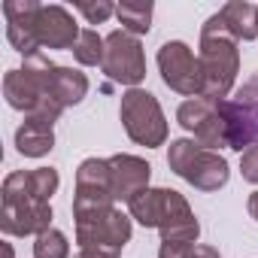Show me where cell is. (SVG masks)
I'll list each match as a JSON object with an SVG mask.
<instances>
[{"instance_id": "cell-28", "label": "cell", "mask_w": 258, "mask_h": 258, "mask_svg": "<svg viewBox=\"0 0 258 258\" xmlns=\"http://www.w3.org/2000/svg\"><path fill=\"white\" fill-rule=\"evenodd\" d=\"M16 252H13V243H4V258H13Z\"/></svg>"}, {"instance_id": "cell-18", "label": "cell", "mask_w": 258, "mask_h": 258, "mask_svg": "<svg viewBox=\"0 0 258 258\" xmlns=\"http://www.w3.org/2000/svg\"><path fill=\"white\" fill-rule=\"evenodd\" d=\"M222 25L237 43H249L258 37V4H246V0H231L219 10Z\"/></svg>"}, {"instance_id": "cell-4", "label": "cell", "mask_w": 258, "mask_h": 258, "mask_svg": "<svg viewBox=\"0 0 258 258\" xmlns=\"http://www.w3.org/2000/svg\"><path fill=\"white\" fill-rule=\"evenodd\" d=\"M167 164L176 176H182L188 185H195L198 191H219L228 185V161L219 152L204 149L198 140L191 137H179L170 143L167 149Z\"/></svg>"}, {"instance_id": "cell-14", "label": "cell", "mask_w": 258, "mask_h": 258, "mask_svg": "<svg viewBox=\"0 0 258 258\" xmlns=\"http://www.w3.org/2000/svg\"><path fill=\"white\" fill-rule=\"evenodd\" d=\"M34 34H37L40 49H70L73 52L82 31L64 7H58V4L46 7L43 4L37 13V22H34Z\"/></svg>"}, {"instance_id": "cell-3", "label": "cell", "mask_w": 258, "mask_h": 258, "mask_svg": "<svg viewBox=\"0 0 258 258\" xmlns=\"http://www.w3.org/2000/svg\"><path fill=\"white\" fill-rule=\"evenodd\" d=\"M201 70H204V94L210 100H228L237 73H240V49L237 40L228 34V28L222 25L219 13L207 19V25L201 28Z\"/></svg>"}, {"instance_id": "cell-5", "label": "cell", "mask_w": 258, "mask_h": 258, "mask_svg": "<svg viewBox=\"0 0 258 258\" xmlns=\"http://www.w3.org/2000/svg\"><path fill=\"white\" fill-rule=\"evenodd\" d=\"M118 118L124 124V134L137 146L155 149L167 140V118L158 97L146 88H127L118 103Z\"/></svg>"}, {"instance_id": "cell-6", "label": "cell", "mask_w": 258, "mask_h": 258, "mask_svg": "<svg viewBox=\"0 0 258 258\" xmlns=\"http://www.w3.org/2000/svg\"><path fill=\"white\" fill-rule=\"evenodd\" d=\"M222 118L228 127V149L246 152L258 146V73L246 79L234 97L222 100Z\"/></svg>"}, {"instance_id": "cell-12", "label": "cell", "mask_w": 258, "mask_h": 258, "mask_svg": "<svg viewBox=\"0 0 258 258\" xmlns=\"http://www.w3.org/2000/svg\"><path fill=\"white\" fill-rule=\"evenodd\" d=\"M61 176L55 167H37V170H13L4 179V204H19V201H43L49 204L52 195L58 191Z\"/></svg>"}, {"instance_id": "cell-10", "label": "cell", "mask_w": 258, "mask_h": 258, "mask_svg": "<svg viewBox=\"0 0 258 258\" xmlns=\"http://www.w3.org/2000/svg\"><path fill=\"white\" fill-rule=\"evenodd\" d=\"M100 70L118 85L137 88L146 79V55H143L140 40L127 31H112L106 37V58Z\"/></svg>"}, {"instance_id": "cell-20", "label": "cell", "mask_w": 258, "mask_h": 258, "mask_svg": "<svg viewBox=\"0 0 258 258\" xmlns=\"http://www.w3.org/2000/svg\"><path fill=\"white\" fill-rule=\"evenodd\" d=\"M152 13H155V7L149 4V0H146V4H118V7H115V19H118L121 31L134 34V37L149 34V28H152Z\"/></svg>"}, {"instance_id": "cell-22", "label": "cell", "mask_w": 258, "mask_h": 258, "mask_svg": "<svg viewBox=\"0 0 258 258\" xmlns=\"http://www.w3.org/2000/svg\"><path fill=\"white\" fill-rule=\"evenodd\" d=\"M67 255H70V243L58 228H49L34 240V258H67Z\"/></svg>"}, {"instance_id": "cell-7", "label": "cell", "mask_w": 258, "mask_h": 258, "mask_svg": "<svg viewBox=\"0 0 258 258\" xmlns=\"http://www.w3.org/2000/svg\"><path fill=\"white\" fill-rule=\"evenodd\" d=\"M73 219H76V243H79V249L121 252V246L131 240V219L115 207L76 213Z\"/></svg>"}, {"instance_id": "cell-17", "label": "cell", "mask_w": 258, "mask_h": 258, "mask_svg": "<svg viewBox=\"0 0 258 258\" xmlns=\"http://www.w3.org/2000/svg\"><path fill=\"white\" fill-rule=\"evenodd\" d=\"M52 121L46 118H25L16 131V149L25 155V158H43L55 149V131H52Z\"/></svg>"}, {"instance_id": "cell-15", "label": "cell", "mask_w": 258, "mask_h": 258, "mask_svg": "<svg viewBox=\"0 0 258 258\" xmlns=\"http://www.w3.org/2000/svg\"><path fill=\"white\" fill-rule=\"evenodd\" d=\"M43 4L37 0H7L4 4V19H7V40L16 52H22L25 58L40 52L37 34H34V22Z\"/></svg>"}, {"instance_id": "cell-2", "label": "cell", "mask_w": 258, "mask_h": 258, "mask_svg": "<svg viewBox=\"0 0 258 258\" xmlns=\"http://www.w3.org/2000/svg\"><path fill=\"white\" fill-rule=\"evenodd\" d=\"M55 70V61H49L43 52H34L25 58L22 70H10L4 76V97L13 109L25 112V118H46L58 121L64 106L49 94V76Z\"/></svg>"}, {"instance_id": "cell-21", "label": "cell", "mask_w": 258, "mask_h": 258, "mask_svg": "<svg viewBox=\"0 0 258 258\" xmlns=\"http://www.w3.org/2000/svg\"><path fill=\"white\" fill-rule=\"evenodd\" d=\"M73 58L82 64V67H103V58H106V37H100L97 31L85 28L73 46Z\"/></svg>"}, {"instance_id": "cell-19", "label": "cell", "mask_w": 258, "mask_h": 258, "mask_svg": "<svg viewBox=\"0 0 258 258\" xmlns=\"http://www.w3.org/2000/svg\"><path fill=\"white\" fill-rule=\"evenodd\" d=\"M49 94H52L64 109H67V106H76V103H82L85 94H88V76L79 73V70H73V67L55 64V70H52V76H49Z\"/></svg>"}, {"instance_id": "cell-26", "label": "cell", "mask_w": 258, "mask_h": 258, "mask_svg": "<svg viewBox=\"0 0 258 258\" xmlns=\"http://www.w3.org/2000/svg\"><path fill=\"white\" fill-rule=\"evenodd\" d=\"M73 258H118V252H112V249H79Z\"/></svg>"}, {"instance_id": "cell-24", "label": "cell", "mask_w": 258, "mask_h": 258, "mask_svg": "<svg viewBox=\"0 0 258 258\" xmlns=\"http://www.w3.org/2000/svg\"><path fill=\"white\" fill-rule=\"evenodd\" d=\"M76 10L85 16L88 25H103L109 16H115V7L109 4V0H97V4H88V0H82V4H76Z\"/></svg>"}, {"instance_id": "cell-27", "label": "cell", "mask_w": 258, "mask_h": 258, "mask_svg": "<svg viewBox=\"0 0 258 258\" xmlns=\"http://www.w3.org/2000/svg\"><path fill=\"white\" fill-rule=\"evenodd\" d=\"M246 207H249V216L258 222V191H252V195H249V204H246Z\"/></svg>"}, {"instance_id": "cell-25", "label": "cell", "mask_w": 258, "mask_h": 258, "mask_svg": "<svg viewBox=\"0 0 258 258\" xmlns=\"http://www.w3.org/2000/svg\"><path fill=\"white\" fill-rule=\"evenodd\" d=\"M240 173H243L246 182L258 185V146H252V149L243 152V158H240Z\"/></svg>"}, {"instance_id": "cell-16", "label": "cell", "mask_w": 258, "mask_h": 258, "mask_svg": "<svg viewBox=\"0 0 258 258\" xmlns=\"http://www.w3.org/2000/svg\"><path fill=\"white\" fill-rule=\"evenodd\" d=\"M149 176H152V167L137 155H112L109 158V188H112L115 201L131 204L140 191L149 188Z\"/></svg>"}, {"instance_id": "cell-11", "label": "cell", "mask_w": 258, "mask_h": 258, "mask_svg": "<svg viewBox=\"0 0 258 258\" xmlns=\"http://www.w3.org/2000/svg\"><path fill=\"white\" fill-rule=\"evenodd\" d=\"M112 188H109V158H85L76 170V195H73V216L106 210L112 207Z\"/></svg>"}, {"instance_id": "cell-1", "label": "cell", "mask_w": 258, "mask_h": 258, "mask_svg": "<svg viewBox=\"0 0 258 258\" xmlns=\"http://www.w3.org/2000/svg\"><path fill=\"white\" fill-rule=\"evenodd\" d=\"M127 210L143 228H158L161 243H198V216L173 188H146L127 204Z\"/></svg>"}, {"instance_id": "cell-9", "label": "cell", "mask_w": 258, "mask_h": 258, "mask_svg": "<svg viewBox=\"0 0 258 258\" xmlns=\"http://www.w3.org/2000/svg\"><path fill=\"white\" fill-rule=\"evenodd\" d=\"M176 121L188 134H195V140L210 152L228 146V127H225V118H222V100L191 97V100L179 103Z\"/></svg>"}, {"instance_id": "cell-8", "label": "cell", "mask_w": 258, "mask_h": 258, "mask_svg": "<svg viewBox=\"0 0 258 258\" xmlns=\"http://www.w3.org/2000/svg\"><path fill=\"white\" fill-rule=\"evenodd\" d=\"M158 70H161L164 85L173 88L176 94H185V97H201L204 94L201 58L182 40H170L158 49Z\"/></svg>"}, {"instance_id": "cell-13", "label": "cell", "mask_w": 258, "mask_h": 258, "mask_svg": "<svg viewBox=\"0 0 258 258\" xmlns=\"http://www.w3.org/2000/svg\"><path fill=\"white\" fill-rule=\"evenodd\" d=\"M52 228V204L43 201H19L4 204L0 210V231L10 237H40Z\"/></svg>"}, {"instance_id": "cell-23", "label": "cell", "mask_w": 258, "mask_h": 258, "mask_svg": "<svg viewBox=\"0 0 258 258\" xmlns=\"http://www.w3.org/2000/svg\"><path fill=\"white\" fill-rule=\"evenodd\" d=\"M158 258H222L219 249L204 243H161Z\"/></svg>"}]
</instances>
